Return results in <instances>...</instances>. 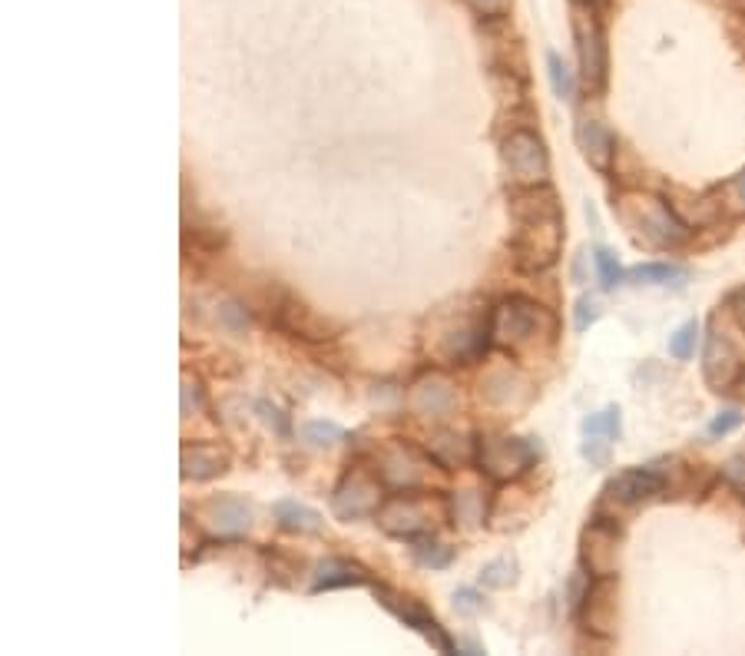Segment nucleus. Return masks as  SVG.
Wrapping results in <instances>:
<instances>
[{"label":"nucleus","mask_w":745,"mask_h":656,"mask_svg":"<svg viewBox=\"0 0 745 656\" xmlns=\"http://www.w3.org/2000/svg\"><path fill=\"white\" fill-rule=\"evenodd\" d=\"M510 256L520 272H547L563 249V209L553 186H510Z\"/></svg>","instance_id":"nucleus-1"},{"label":"nucleus","mask_w":745,"mask_h":656,"mask_svg":"<svg viewBox=\"0 0 745 656\" xmlns=\"http://www.w3.org/2000/svg\"><path fill=\"white\" fill-rule=\"evenodd\" d=\"M491 342L517 362L540 358L557 342V315L524 295H510L491 309Z\"/></svg>","instance_id":"nucleus-2"},{"label":"nucleus","mask_w":745,"mask_h":656,"mask_svg":"<svg viewBox=\"0 0 745 656\" xmlns=\"http://www.w3.org/2000/svg\"><path fill=\"white\" fill-rule=\"evenodd\" d=\"M491 342V309L457 305L444 309L428 328V355L441 365H474L487 355Z\"/></svg>","instance_id":"nucleus-3"},{"label":"nucleus","mask_w":745,"mask_h":656,"mask_svg":"<svg viewBox=\"0 0 745 656\" xmlns=\"http://www.w3.org/2000/svg\"><path fill=\"white\" fill-rule=\"evenodd\" d=\"M441 517H451L447 511V497H434L428 488H414V491H395L381 501L375 521L388 537H398V541H414V537L434 534V524Z\"/></svg>","instance_id":"nucleus-4"},{"label":"nucleus","mask_w":745,"mask_h":656,"mask_svg":"<svg viewBox=\"0 0 745 656\" xmlns=\"http://www.w3.org/2000/svg\"><path fill=\"white\" fill-rule=\"evenodd\" d=\"M265 319H269L272 328H279V332L292 338H305V342H332V338L342 335V325L315 312L312 305L275 282L269 295H265Z\"/></svg>","instance_id":"nucleus-5"},{"label":"nucleus","mask_w":745,"mask_h":656,"mask_svg":"<svg viewBox=\"0 0 745 656\" xmlns=\"http://www.w3.org/2000/svg\"><path fill=\"white\" fill-rule=\"evenodd\" d=\"M540 448L534 438H510V435H481L474 451V468L497 484H514L537 464Z\"/></svg>","instance_id":"nucleus-6"},{"label":"nucleus","mask_w":745,"mask_h":656,"mask_svg":"<svg viewBox=\"0 0 745 656\" xmlns=\"http://www.w3.org/2000/svg\"><path fill=\"white\" fill-rule=\"evenodd\" d=\"M570 27H573V40H577V60H580L583 87H587V93H600L606 87L610 57H606V34H603L600 14L593 10L590 0H573Z\"/></svg>","instance_id":"nucleus-7"},{"label":"nucleus","mask_w":745,"mask_h":656,"mask_svg":"<svg viewBox=\"0 0 745 656\" xmlns=\"http://www.w3.org/2000/svg\"><path fill=\"white\" fill-rule=\"evenodd\" d=\"M626 203H620V216L623 222H630V226L640 232V239L649 242V246H659V249H673V246H683L689 239V226L683 219H679L669 203L656 196H626Z\"/></svg>","instance_id":"nucleus-8"},{"label":"nucleus","mask_w":745,"mask_h":656,"mask_svg":"<svg viewBox=\"0 0 745 656\" xmlns=\"http://www.w3.org/2000/svg\"><path fill=\"white\" fill-rule=\"evenodd\" d=\"M500 163H504L510 186H544L550 179L547 146L530 126L500 136Z\"/></svg>","instance_id":"nucleus-9"},{"label":"nucleus","mask_w":745,"mask_h":656,"mask_svg":"<svg viewBox=\"0 0 745 656\" xmlns=\"http://www.w3.org/2000/svg\"><path fill=\"white\" fill-rule=\"evenodd\" d=\"M388 484L381 481L378 471H368L355 464L351 471H345V478L338 481V488L332 494V514L338 521H361V517H375L381 501H385Z\"/></svg>","instance_id":"nucleus-10"},{"label":"nucleus","mask_w":745,"mask_h":656,"mask_svg":"<svg viewBox=\"0 0 745 656\" xmlns=\"http://www.w3.org/2000/svg\"><path fill=\"white\" fill-rule=\"evenodd\" d=\"M431 468H441L431 454H424L411 444H388L378 451L375 471L381 481L388 484V491H414V488H431Z\"/></svg>","instance_id":"nucleus-11"},{"label":"nucleus","mask_w":745,"mask_h":656,"mask_svg":"<svg viewBox=\"0 0 745 656\" xmlns=\"http://www.w3.org/2000/svg\"><path fill=\"white\" fill-rule=\"evenodd\" d=\"M702 375H706L712 391H729L745 375V362H742L739 345L732 342L726 325H719V315H712L709 319L706 352H702Z\"/></svg>","instance_id":"nucleus-12"},{"label":"nucleus","mask_w":745,"mask_h":656,"mask_svg":"<svg viewBox=\"0 0 745 656\" xmlns=\"http://www.w3.org/2000/svg\"><path fill=\"white\" fill-rule=\"evenodd\" d=\"M375 600H378L388 613H395V617L404 623V627L418 630L421 637L428 640L438 653H454V640L447 637L444 627L431 617V610L424 607L421 600H414V597H408V594H398V590H391V587H385V584H375Z\"/></svg>","instance_id":"nucleus-13"},{"label":"nucleus","mask_w":745,"mask_h":656,"mask_svg":"<svg viewBox=\"0 0 745 656\" xmlns=\"http://www.w3.org/2000/svg\"><path fill=\"white\" fill-rule=\"evenodd\" d=\"M620 544L623 534L610 517H593L583 527L580 557L583 567L590 570V577H616V570H620Z\"/></svg>","instance_id":"nucleus-14"},{"label":"nucleus","mask_w":745,"mask_h":656,"mask_svg":"<svg viewBox=\"0 0 745 656\" xmlns=\"http://www.w3.org/2000/svg\"><path fill=\"white\" fill-rule=\"evenodd\" d=\"M408 408L418 418L444 421L457 411V388L444 372H424L408 391Z\"/></svg>","instance_id":"nucleus-15"},{"label":"nucleus","mask_w":745,"mask_h":656,"mask_svg":"<svg viewBox=\"0 0 745 656\" xmlns=\"http://www.w3.org/2000/svg\"><path fill=\"white\" fill-rule=\"evenodd\" d=\"M666 491V481L663 474L656 468H630V471H620L616 478L603 488V504H616V507H636V504H646L653 501Z\"/></svg>","instance_id":"nucleus-16"},{"label":"nucleus","mask_w":745,"mask_h":656,"mask_svg":"<svg viewBox=\"0 0 745 656\" xmlns=\"http://www.w3.org/2000/svg\"><path fill=\"white\" fill-rule=\"evenodd\" d=\"M199 514H202V524H206L212 534H222V537H239L252 527V507L236 494L209 497V501L199 507Z\"/></svg>","instance_id":"nucleus-17"},{"label":"nucleus","mask_w":745,"mask_h":656,"mask_svg":"<svg viewBox=\"0 0 745 656\" xmlns=\"http://www.w3.org/2000/svg\"><path fill=\"white\" fill-rule=\"evenodd\" d=\"M229 464H232L229 448L212 444V441L183 444V451H179V468H183L186 481H212V478H219V474H226Z\"/></svg>","instance_id":"nucleus-18"},{"label":"nucleus","mask_w":745,"mask_h":656,"mask_svg":"<svg viewBox=\"0 0 745 656\" xmlns=\"http://www.w3.org/2000/svg\"><path fill=\"white\" fill-rule=\"evenodd\" d=\"M577 146L593 169L600 173H610L613 169V156H616V136L610 133V126L596 116H580L577 120Z\"/></svg>","instance_id":"nucleus-19"},{"label":"nucleus","mask_w":745,"mask_h":656,"mask_svg":"<svg viewBox=\"0 0 745 656\" xmlns=\"http://www.w3.org/2000/svg\"><path fill=\"white\" fill-rule=\"evenodd\" d=\"M371 584V574L361 564L348 557H325L322 564L315 567V580H312V594H322V590H342V587H365Z\"/></svg>","instance_id":"nucleus-20"},{"label":"nucleus","mask_w":745,"mask_h":656,"mask_svg":"<svg viewBox=\"0 0 745 656\" xmlns=\"http://www.w3.org/2000/svg\"><path fill=\"white\" fill-rule=\"evenodd\" d=\"M613 597H616V584L613 577H593V584L583 594V623H587L590 633H610L613 623Z\"/></svg>","instance_id":"nucleus-21"},{"label":"nucleus","mask_w":745,"mask_h":656,"mask_svg":"<svg viewBox=\"0 0 745 656\" xmlns=\"http://www.w3.org/2000/svg\"><path fill=\"white\" fill-rule=\"evenodd\" d=\"M272 517L275 524L282 527L285 534H302V537H312V534H322V514L315 511V507H308L302 501H292V497H285V501H275L272 504Z\"/></svg>","instance_id":"nucleus-22"},{"label":"nucleus","mask_w":745,"mask_h":656,"mask_svg":"<svg viewBox=\"0 0 745 656\" xmlns=\"http://www.w3.org/2000/svg\"><path fill=\"white\" fill-rule=\"evenodd\" d=\"M474 451H477V441H467L464 435H457V431H441V435H434L428 441V454L441 464V471L474 464Z\"/></svg>","instance_id":"nucleus-23"},{"label":"nucleus","mask_w":745,"mask_h":656,"mask_svg":"<svg viewBox=\"0 0 745 656\" xmlns=\"http://www.w3.org/2000/svg\"><path fill=\"white\" fill-rule=\"evenodd\" d=\"M447 511H451V521L461 527H477L487 521V501L481 491H454L447 497Z\"/></svg>","instance_id":"nucleus-24"},{"label":"nucleus","mask_w":745,"mask_h":656,"mask_svg":"<svg viewBox=\"0 0 745 656\" xmlns=\"http://www.w3.org/2000/svg\"><path fill=\"white\" fill-rule=\"evenodd\" d=\"M411 557L428 570H444V567H451L454 547L441 544L434 534H424V537H414L411 541Z\"/></svg>","instance_id":"nucleus-25"},{"label":"nucleus","mask_w":745,"mask_h":656,"mask_svg":"<svg viewBox=\"0 0 745 656\" xmlns=\"http://www.w3.org/2000/svg\"><path fill=\"white\" fill-rule=\"evenodd\" d=\"M520 388H524V385H520L517 378H510L507 372H494L487 382H481V398L491 401L494 408H510Z\"/></svg>","instance_id":"nucleus-26"},{"label":"nucleus","mask_w":745,"mask_h":656,"mask_svg":"<svg viewBox=\"0 0 745 656\" xmlns=\"http://www.w3.org/2000/svg\"><path fill=\"white\" fill-rule=\"evenodd\" d=\"M298 438L312 444V448H335V444L345 441V428L335 425V421H305L298 428Z\"/></svg>","instance_id":"nucleus-27"},{"label":"nucleus","mask_w":745,"mask_h":656,"mask_svg":"<svg viewBox=\"0 0 745 656\" xmlns=\"http://www.w3.org/2000/svg\"><path fill=\"white\" fill-rule=\"evenodd\" d=\"M626 279L636 285H669L673 279H683V269L666 266V262H646V266H636L626 272Z\"/></svg>","instance_id":"nucleus-28"},{"label":"nucleus","mask_w":745,"mask_h":656,"mask_svg":"<svg viewBox=\"0 0 745 656\" xmlns=\"http://www.w3.org/2000/svg\"><path fill=\"white\" fill-rule=\"evenodd\" d=\"M186 236H193V246L206 256H219L229 246V232L219 226H206V222H196L193 229H186Z\"/></svg>","instance_id":"nucleus-29"},{"label":"nucleus","mask_w":745,"mask_h":656,"mask_svg":"<svg viewBox=\"0 0 745 656\" xmlns=\"http://www.w3.org/2000/svg\"><path fill=\"white\" fill-rule=\"evenodd\" d=\"M517 580V564L510 557H497L491 564L481 567V584L491 587V590H504Z\"/></svg>","instance_id":"nucleus-30"},{"label":"nucleus","mask_w":745,"mask_h":656,"mask_svg":"<svg viewBox=\"0 0 745 656\" xmlns=\"http://www.w3.org/2000/svg\"><path fill=\"white\" fill-rule=\"evenodd\" d=\"M583 435L616 441V438H620V408L610 405L606 411H600V415H590L587 421H583Z\"/></svg>","instance_id":"nucleus-31"},{"label":"nucleus","mask_w":745,"mask_h":656,"mask_svg":"<svg viewBox=\"0 0 745 656\" xmlns=\"http://www.w3.org/2000/svg\"><path fill=\"white\" fill-rule=\"evenodd\" d=\"M593 266H596V275H600V285L603 289H616V285L623 282V269L620 262H616V256L606 246H596L593 249Z\"/></svg>","instance_id":"nucleus-32"},{"label":"nucleus","mask_w":745,"mask_h":656,"mask_svg":"<svg viewBox=\"0 0 745 656\" xmlns=\"http://www.w3.org/2000/svg\"><path fill=\"white\" fill-rule=\"evenodd\" d=\"M216 319H219L222 328H226V332L246 335L249 325H252V312L246 309V305H239V302H222L219 312H216Z\"/></svg>","instance_id":"nucleus-33"},{"label":"nucleus","mask_w":745,"mask_h":656,"mask_svg":"<svg viewBox=\"0 0 745 656\" xmlns=\"http://www.w3.org/2000/svg\"><path fill=\"white\" fill-rule=\"evenodd\" d=\"M547 70H550V83H553V93H557L560 100H573V90H577V83H573V73L567 63L560 60V54H547Z\"/></svg>","instance_id":"nucleus-34"},{"label":"nucleus","mask_w":745,"mask_h":656,"mask_svg":"<svg viewBox=\"0 0 745 656\" xmlns=\"http://www.w3.org/2000/svg\"><path fill=\"white\" fill-rule=\"evenodd\" d=\"M696 345H699V322H686L683 328H676V335L669 338V355L679 358V362H686V358L696 355Z\"/></svg>","instance_id":"nucleus-35"},{"label":"nucleus","mask_w":745,"mask_h":656,"mask_svg":"<svg viewBox=\"0 0 745 656\" xmlns=\"http://www.w3.org/2000/svg\"><path fill=\"white\" fill-rule=\"evenodd\" d=\"M179 411H183V418H193L202 411V382L189 372H183V405H179Z\"/></svg>","instance_id":"nucleus-36"},{"label":"nucleus","mask_w":745,"mask_h":656,"mask_svg":"<svg viewBox=\"0 0 745 656\" xmlns=\"http://www.w3.org/2000/svg\"><path fill=\"white\" fill-rule=\"evenodd\" d=\"M265 560H269V580H275L279 587H292V574L295 564L279 550H265Z\"/></svg>","instance_id":"nucleus-37"},{"label":"nucleus","mask_w":745,"mask_h":656,"mask_svg":"<svg viewBox=\"0 0 745 656\" xmlns=\"http://www.w3.org/2000/svg\"><path fill=\"white\" fill-rule=\"evenodd\" d=\"M464 4L484 20H504L510 14V7H514V0H464Z\"/></svg>","instance_id":"nucleus-38"},{"label":"nucleus","mask_w":745,"mask_h":656,"mask_svg":"<svg viewBox=\"0 0 745 656\" xmlns=\"http://www.w3.org/2000/svg\"><path fill=\"white\" fill-rule=\"evenodd\" d=\"M596 319H600V302H596L593 295H583L577 302V315H573V328H577V332H587Z\"/></svg>","instance_id":"nucleus-39"},{"label":"nucleus","mask_w":745,"mask_h":656,"mask_svg":"<svg viewBox=\"0 0 745 656\" xmlns=\"http://www.w3.org/2000/svg\"><path fill=\"white\" fill-rule=\"evenodd\" d=\"M259 415H262V421L269 428H275V435H282V438H289V418L282 415V408H275L272 401H259Z\"/></svg>","instance_id":"nucleus-40"},{"label":"nucleus","mask_w":745,"mask_h":656,"mask_svg":"<svg viewBox=\"0 0 745 656\" xmlns=\"http://www.w3.org/2000/svg\"><path fill=\"white\" fill-rule=\"evenodd\" d=\"M454 610L457 613H467V617H471V613H481L484 610V597L477 594L474 587H461L454 594Z\"/></svg>","instance_id":"nucleus-41"},{"label":"nucleus","mask_w":745,"mask_h":656,"mask_svg":"<svg viewBox=\"0 0 745 656\" xmlns=\"http://www.w3.org/2000/svg\"><path fill=\"white\" fill-rule=\"evenodd\" d=\"M739 425H742V415H736V411H722V415L709 425V435H712V438L729 435V431H736Z\"/></svg>","instance_id":"nucleus-42"},{"label":"nucleus","mask_w":745,"mask_h":656,"mask_svg":"<svg viewBox=\"0 0 745 656\" xmlns=\"http://www.w3.org/2000/svg\"><path fill=\"white\" fill-rule=\"evenodd\" d=\"M736 189H739V196H742V203H745V173L736 179Z\"/></svg>","instance_id":"nucleus-43"},{"label":"nucleus","mask_w":745,"mask_h":656,"mask_svg":"<svg viewBox=\"0 0 745 656\" xmlns=\"http://www.w3.org/2000/svg\"><path fill=\"white\" fill-rule=\"evenodd\" d=\"M736 299H739V305H742V315H745V289H742V292L736 295Z\"/></svg>","instance_id":"nucleus-44"},{"label":"nucleus","mask_w":745,"mask_h":656,"mask_svg":"<svg viewBox=\"0 0 745 656\" xmlns=\"http://www.w3.org/2000/svg\"><path fill=\"white\" fill-rule=\"evenodd\" d=\"M742 388H745V375H742ZM742 395H745V391H742Z\"/></svg>","instance_id":"nucleus-45"}]
</instances>
